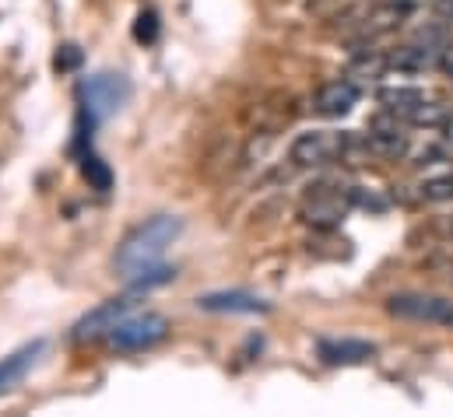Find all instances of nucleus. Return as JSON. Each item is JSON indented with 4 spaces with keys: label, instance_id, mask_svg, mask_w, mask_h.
<instances>
[{
    "label": "nucleus",
    "instance_id": "obj_3",
    "mask_svg": "<svg viewBox=\"0 0 453 417\" xmlns=\"http://www.w3.org/2000/svg\"><path fill=\"white\" fill-rule=\"evenodd\" d=\"M341 140H344V133H331V130L299 133V137L292 140L288 158H292V165H299V169H320V165H327V162L338 158Z\"/></svg>",
    "mask_w": 453,
    "mask_h": 417
},
{
    "label": "nucleus",
    "instance_id": "obj_6",
    "mask_svg": "<svg viewBox=\"0 0 453 417\" xmlns=\"http://www.w3.org/2000/svg\"><path fill=\"white\" fill-rule=\"evenodd\" d=\"M127 99V81L119 74H96L85 85V102L96 116H110Z\"/></svg>",
    "mask_w": 453,
    "mask_h": 417
},
{
    "label": "nucleus",
    "instance_id": "obj_10",
    "mask_svg": "<svg viewBox=\"0 0 453 417\" xmlns=\"http://www.w3.org/2000/svg\"><path fill=\"white\" fill-rule=\"evenodd\" d=\"M42 347H46V344H42V340H35V344H25L21 351H14L11 358H4V361H0V393H4V390H11V386H14V383H18V379L35 365V358L42 354Z\"/></svg>",
    "mask_w": 453,
    "mask_h": 417
},
{
    "label": "nucleus",
    "instance_id": "obj_19",
    "mask_svg": "<svg viewBox=\"0 0 453 417\" xmlns=\"http://www.w3.org/2000/svg\"><path fill=\"white\" fill-rule=\"evenodd\" d=\"M306 214H310V221H320V224H334L341 217L338 204H317V208H310Z\"/></svg>",
    "mask_w": 453,
    "mask_h": 417
},
{
    "label": "nucleus",
    "instance_id": "obj_12",
    "mask_svg": "<svg viewBox=\"0 0 453 417\" xmlns=\"http://www.w3.org/2000/svg\"><path fill=\"white\" fill-rule=\"evenodd\" d=\"M130 277V292H151V288H162V284H169V281H176V267H165V263H151V267H141V270H134V274H127Z\"/></svg>",
    "mask_w": 453,
    "mask_h": 417
},
{
    "label": "nucleus",
    "instance_id": "obj_1",
    "mask_svg": "<svg viewBox=\"0 0 453 417\" xmlns=\"http://www.w3.org/2000/svg\"><path fill=\"white\" fill-rule=\"evenodd\" d=\"M180 231H183V221H180L176 214H158V217L144 221L141 228H134V231L123 239V246H119V253H116V267H119L123 274H134V270H141V267L158 263L162 253L176 242Z\"/></svg>",
    "mask_w": 453,
    "mask_h": 417
},
{
    "label": "nucleus",
    "instance_id": "obj_16",
    "mask_svg": "<svg viewBox=\"0 0 453 417\" xmlns=\"http://www.w3.org/2000/svg\"><path fill=\"white\" fill-rule=\"evenodd\" d=\"M418 197L429 201V204H440V201H453V172L450 176H436V179H426L418 186Z\"/></svg>",
    "mask_w": 453,
    "mask_h": 417
},
{
    "label": "nucleus",
    "instance_id": "obj_11",
    "mask_svg": "<svg viewBox=\"0 0 453 417\" xmlns=\"http://www.w3.org/2000/svg\"><path fill=\"white\" fill-rule=\"evenodd\" d=\"M320 358L331 365H358V361L372 358V344H365V340H324Z\"/></svg>",
    "mask_w": 453,
    "mask_h": 417
},
{
    "label": "nucleus",
    "instance_id": "obj_20",
    "mask_svg": "<svg viewBox=\"0 0 453 417\" xmlns=\"http://www.w3.org/2000/svg\"><path fill=\"white\" fill-rule=\"evenodd\" d=\"M351 201H355L358 208H369V210L387 208V201H380V197H372V193H362V186H355V190H351Z\"/></svg>",
    "mask_w": 453,
    "mask_h": 417
},
{
    "label": "nucleus",
    "instance_id": "obj_18",
    "mask_svg": "<svg viewBox=\"0 0 453 417\" xmlns=\"http://www.w3.org/2000/svg\"><path fill=\"white\" fill-rule=\"evenodd\" d=\"M134 35H137L141 42H155V35H158V18H155L151 11H148V14H141V18H137Z\"/></svg>",
    "mask_w": 453,
    "mask_h": 417
},
{
    "label": "nucleus",
    "instance_id": "obj_5",
    "mask_svg": "<svg viewBox=\"0 0 453 417\" xmlns=\"http://www.w3.org/2000/svg\"><path fill=\"white\" fill-rule=\"evenodd\" d=\"M387 309L394 315H401V319H422V322L453 326V302H447V299H433V295H394Z\"/></svg>",
    "mask_w": 453,
    "mask_h": 417
},
{
    "label": "nucleus",
    "instance_id": "obj_2",
    "mask_svg": "<svg viewBox=\"0 0 453 417\" xmlns=\"http://www.w3.org/2000/svg\"><path fill=\"white\" fill-rule=\"evenodd\" d=\"M165 333H169V322H165V315L158 313H144V315H127V319H119L113 330H110V344H113L116 351H148V347H155L158 340H165Z\"/></svg>",
    "mask_w": 453,
    "mask_h": 417
},
{
    "label": "nucleus",
    "instance_id": "obj_9",
    "mask_svg": "<svg viewBox=\"0 0 453 417\" xmlns=\"http://www.w3.org/2000/svg\"><path fill=\"white\" fill-rule=\"evenodd\" d=\"M365 144H369V155L372 158H383V162H401L411 151L404 130H369Z\"/></svg>",
    "mask_w": 453,
    "mask_h": 417
},
{
    "label": "nucleus",
    "instance_id": "obj_7",
    "mask_svg": "<svg viewBox=\"0 0 453 417\" xmlns=\"http://www.w3.org/2000/svg\"><path fill=\"white\" fill-rule=\"evenodd\" d=\"M358 102V85L351 81V78H338V81H327L320 92H317V99H313V109L320 112V116H344V112H351Z\"/></svg>",
    "mask_w": 453,
    "mask_h": 417
},
{
    "label": "nucleus",
    "instance_id": "obj_13",
    "mask_svg": "<svg viewBox=\"0 0 453 417\" xmlns=\"http://www.w3.org/2000/svg\"><path fill=\"white\" fill-rule=\"evenodd\" d=\"M404 116V123H411V126H443L447 123V116H450V109L443 102H415L411 109H404L401 112Z\"/></svg>",
    "mask_w": 453,
    "mask_h": 417
},
{
    "label": "nucleus",
    "instance_id": "obj_8",
    "mask_svg": "<svg viewBox=\"0 0 453 417\" xmlns=\"http://www.w3.org/2000/svg\"><path fill=\"white\" fill-rule=\"evenodd\" d=\"M197 309L204 313H267V302L250 292H211L197 299Z\"/></svg>",
    "mask_w": 453,
    "mask_h": 417
},
{
    "label": "nucleus",
    "instance_id": "obj_22",
    "mask_svg": "<svg viewBox=\"0 0 453 417\" xmlns=\"http://www.w3.org/2000/svg\"><path fill=\"white\" fill-rule=\"evenodd\" d=\"M440 67H443L447 78H453V42H447V46L440 49Z\"/></svg>",
    "mask_w": 453,
    "mask_h": 417
},
{
    "label": "nucleus",
    "instance_id": "obj_14",
    "mask_svg": "<svg viewBox=\"0 0 453 417\" xmlns=\"http://www.w3.org/2000/svg\"><path fill=\"white\" fill-rule=\"evenodd\" d=\"M422 88H411V85H394V88H380V105L383 109H394V112H404L415 102H422Z\"/></svg>",
    "mask_w": 453,
    "mask_h": 417
},
{
    "label": "nucleus",
    "instance_id": "obj_21",
    "mask_svg": "<svg viewBox=\"0 0 453 417\" xmlns=\"http://www.w3.org/2000/svg\"><path fill=\"white\" fill-rule=\"evenodd\" d=\"M78 60H81V57H78V49H74V46H64V49L57 53V67H60V71H71Z\"/></svg>",
    "mask_w": 453,
    "mask_h": 417
},
{
    "label": "nucleus",
    "instance_id": "obj_4",
    "mask_svg": "<svg viewBox=\"0 0 453 417\" xmlns=\"http://www.w3.org/2000/svg\"><path fill=\"white\" fill-rule=\"evenodd\" d=\"M134 306H137V292H130V295H123V299H110V302H103L99 309H92V313L74 326V337H78V340L110 337V330H113L119 319H127V313H130Z\"/></svg>",
    "mask_w": 453,
    "mask_h": 417
},
{
    "label": "nucleus",
    "instance_id": "obj_17",
    "mask_svg": "<svg viewBox=\"0 0 453 417\" xmlns=\"http://www.w3.org/2000/svg\"><path fill=\"white\" fill-rule=\"evenodd\" d=\"M85 179H88L96 190H103V193L113 186V176H110V169H106L99 158H88V162H85Z\"/></svg>",
    "mask_w": 453,
    "mask_h": 417
},
{
    "label": "nucleus",
    "instance_id": "obj_15",
    "mask_svg": "<svg viewBox=\"0 0 453 417\" xmlns=\"http://www.w3.org/2000/svg\"><path fill=\"white\" fill-rule=\"evenodd\" d=\"M387 67H390V60L387 57H380V53H362L351 67H348V78H358V81H372V78H383L387 74Z\"/></svg>",
    "mask_w": 453,
    "mask_h": 417
}]
</instances>
